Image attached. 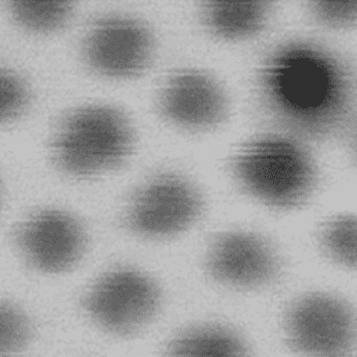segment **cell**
<instances>
[{"instance_id":"cell-1","label":"cell","mask_w":357,"mask_h":357,"mask_svg":"<svg viewBox=\"0 0 357 357\" xmlns=\"http://www.w3.org/2000/svg\"><path fill=\"white\" fill-rule=\"evenodd\" d=\"M259 91L271 116L303 136L340 134L354 116L351 74L321 47L292 43L275 50L261 72Z\"/></svg>"},{"instance_id":"cell-2","label":"cell","mask_w":357,"mask_h":357,"mask_svg":"<svg viewBox=\"0 0 357 357\" xmlns=\"http://www.w3.org/2000/svg\"><path fill=\"white\" fill-rule=\"evenodd\" d=\"M241 183L256 196L278 206H291L311 191L313 162L305 149L283 137H265L248 145L237 159Z\"/></svg>"},{"instance_id":"cell-3","label":"cell","mask_w":357,"mask_h":357,"mask_svg":"<svg viewBox=\"0 0 357 357\" xmlns=\"http://www.w3.org/2000/svg\"><path fill=\"white\" fill-rule=\"evenodd\" d=\"M132 132L125 117L105 106L73 113L55 143L57 161L68 172L93 174L123 162L129 153Z\"/></svg>"},{"instance_id":"cell-4","label":"cell","mask_w":357,"mask_h":357,"mask_svg":"<svg viewBox=\"0 0 357 357\" xmlns=\"http://www.w3.org/2000/svg\"><path fill=\"white\" fill-rule=\"evenodd\" d=\"M160 303L157 286L132 269H116L105 275L85 299L96 320L119 333H127L153 317Z\"/></svg>"},{"instance_id":"cell-5","label":"cell","mask_w":357,"mask_h":357,"mask_svg":"<svg viewBox=\"0 0 357 357\" xmlns=\"http://www.w3.org/2000/svg\"><path fill=\"white\" fill-rule=\"evenodd\" d=\"M292 345L313 357H348L354 346V317L328 295H310L293 307L288 319Z\"/></svg>"},{"instance_id":"cell-6","label":"cell","mask_w":357,"mask_h":357,"mask_svg":"<svg viewBox=\"0 0 357 357\" xmlns=\"http://www.w3.org/2000/svg\"><path fill=\"white\" fill-rule=\"evenodd\" d=\"M200 209V197L188 181L175 175H162L135 197L128 222L142 234H171L193 223Z\"/></svg>"},{"instance_id":"cell-7","label":"cell","mask_w":357,"mask_h":357,"mask_svg":"<svg viewBox=\"0 0 357 357\" xmlns=\"http://www.w3.org/2000/svg\"><path fill=\"white\" fill-rule=\"evenodd\" d=\"M153 50V40L149 29L125 17L98 21L85 43L89 63L110 76H130L140 72L149 63Z\"/></svg>"},{"instance_id":"cell-8","label":"cell","mask_w":357,"mask_h":357,"mask_svg":"<svg viewBox=\"0 0 357 357\" xmlns=\"http://www.w3.org/2000/svg\"><path fill=\"white\" fill-rule=\"evenodd\" d=\"M19 243L34 266L61 271L82 252L84 234L78 222L61 211H45L31 218L19 231Z\"/></svg>"},{"instance_id":"cell-9","label":"cell","mask_w":357,"mask_h":357,"mask_svg":"<svg viewBox=\"0 0 357 357\" xmlns=\"http://www.w3.org/2000/svg\"><path fill=\"white\" fill-rule=\"evenodd\" d=\"M162 109L179 125L208 127L223 119L226 100L222 89L209 77L185 70L169 81L162 93Z\"/></svg>"},{"instance_id":"cell-10","label":"cell","mask_w":357,"mask_h":357,"mask_svg":"<svg viewBox=\"0 0 357 357\" xmlns=\"http://www.w3.org/2000/svg\"><path fill=\"white\" fill-rule=\"evenodd\" d=\"M209 268L215 277L229 283L255 285L275 275L277 260L259 237L231 232L215 241L209 255Z\"/></svg>"},{"instance_id":"cell-11","label":"cell","mask_w":357,"mask_h":357,"mask_svg":"<svg viewBox=\"0 0 357 357\" xmlns=\"http://www.w3.org/2000/svg\"><path fill=\"white\" fill-rule=\"evenodd\" d=\"M267 4L261 1H211L205 6L209 29L228 38L258 33L267 18Z\"/></svg>"},{"instance_id":"cell-12","label":"cell","mask_w":357,"mask_h":357,"mask_svg":"<svg viewBox=\"0 0 357 357\" xmlns=\"http://www.w3.org/2000/svg\"><path fill=\"white\" fill-rule=\"evenodd\" d=\"M167 357H247V349L227 329L203 327L175 340Z\"/></svg>"},{"instance_id":"cell-13","label":"cell","mask_w":357,"mask_h":357,"mask_svg":"<svg viewBox=\"0 0 357 357\" xmlns=\"http://www.w3.org/2000/svg\"><path fill=\"white\" fill-rule=\"evenodd\" d=\"M10 8L19 24L34 31H55L70 15V4L63 1H16Z\"/></svg>"},{"instance_id":"cell-14","label":"cell","mask_w":357,"mask_h":357,"mask_svg":"<svg viewBox=\"0 0 357 357\" xmlns=\"http://www.w3.org/2000/svg\"><path fill=\"white\" fill-rule=\"evenodd\" d=\"M31 339L26 316L15 305L0 301V357L16 356Z\"/></svg>"},{"instance_id":"cell-15","label":"cell","mask_w":357,"mask_h":357,"mask_svg":"<svg viewBox=\"0 0 357 357\" xmlns=\"http://www.w3.org/2000/svg\"><path fill=\"white\" fill-rule=\"evenodd\" d=\"M324 241L327 251L350 266L356 264V220L345 215L331 221L324 229Z\"/></svg>"},{"instance_id":"cell-16","label":"cell","mask_w":357,"mask_h":357,"mask_svg":"<svg viewBox=\"0 0 357 357\" xmlns=\"http://www.w3.org/2000/svg\"><path fill=\"white\" fill-rule=\"evenodd\" d=\"M29 98L25 83L12 72L0 68V121L20 114Z\"/></svg>"},{"instance_id":"cell-17","label":"cell","mask_w":357,"mask_h":357,"mask_svg":"<svg viewBox=\"0 0 357 357\" xmlns=\"http://www.w3.org/2000/svg\"><path fill=\"white\" fill-rule=\"evenodd\" d=\"M313 10L318 20L329 26H348L356 21V1H317Z\"/></svg>"}]
</instances>
